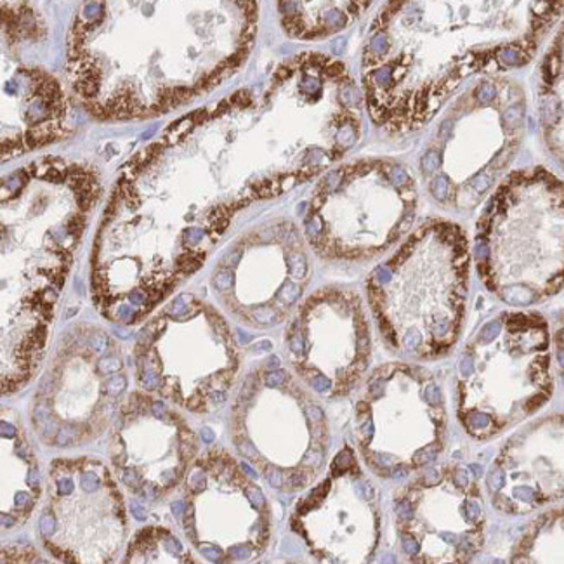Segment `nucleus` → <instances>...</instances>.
<instances>
[{
    "label": "nucleus",
    "mask_w": 564,
    "mask_h": 564,
    "mask_svg": "<svg viewBox=\"0 0 564 564\" xmlns=\"http://www.w3.org/2000/svg\"><path fill=\"white\" fill-rule=\"evenodd\" d=\"M258 29L259 0H84L66 75L96 119H156L237 75Z\"/></svg>",
    "instance_id": "f257e3e1"
},
{
    "label": "nucleus",
    "mask_w": 564,
    "mask_h": 564,
    "mask_svg": "<svg viewBox=\"0 0 564 564\" xmlns=\"http://www.w3.org/2000/svg\"><path fill=\"white\" fill-rule=\"evenodd\" d=\"M564 0H388L361 54L365 110L388 134L421 131L469 78L520 70Z\"/></svg>",
    "instance_id": "f03ea898"
},
{
    "label": "nucleus",
    "mask_w": 564,
    "mask_h": 564,
    "mask_svg": "<svg viewBox=\"0 0 564 564\" xmlns=\"http://www.w3.org/2000/svg\"><path fill=\"white\" fill-rule=\"evenodd\" d=\"M470 262L466 229L434 217L372 271L368 303L391 351L417 361L454 351L466 325Z\"/></svg>",
    "instance_id": "7ed1b4c3"
},
{
    "label": "nucleus",
    "mask_w": 564,
    "mask_h": 564,
    "mask_svg": "<svg viewBox=\"0 0 564 564\" xmlns=\"http://www.w3.org/2000/svg\"><path fill=\"white\" fill-rule=\"evenodd\" d=\"M487 291L527 310L564 289V181L545 167L509 172L487 198L475 234Z\"/></svg>",
    "instance_id": "20e7f679"
},
{
    "label": "nucleus",
    "mask_w": 564,
    "mask_h": 564,
    "mask_svg": "<svg viewBox=\"0 0 564 564\" xmlns=\"http://www.w3.org/2000/svg\"><path fill=\"white\" fill-rule=\"evenodd\" d=\"M421 156L425 192L448 213L490 197L520 153L527 95L508 75H482L452 98Z\"/></svg>",
    "instance_id": "39448f33"
},
{
    "label": "nucleus",
    "mask_w": 564,
    "mask_h": 564,
    "mask_svg": "<svg viewBox=\"0 0 564 564\" xmlns=\"http://www.w3.org/2000/svg\"><path fill=\"white\" fill-rule=\"evenodd\" d=\"M457 415L464 431L490 442L544 409L554 394L547 319L511 310L467 340L457 377Z\"/></svg>",
    "instance_id": "423d86ee"
},
{
    "label": "nucleus",
    "mask_w": 564,
    "mask_h": 564,
    "mask_svg": "<svg viewBox=\"0 0 564 564\" xmlns=\"http://www.w3.org/2000/svg\"><path fill=\"white\" fill-rule=\"evenodd\" d=\"M417 207V183L405 165L355 160L319 181L304 213V237L325 261H370L410 234Z\"/></svg>",
    "instance_id": "0eeeda50"
},
{
    "label": "nucleus",
    "mask_w": 564,
    "mask_h": 564,
    "mask_svg": "<svg viewBox=\"0 0 564 564\" xmlns=\"http://www.w3.org/2000/svg\"><path fill=\"white\" fill-rule=\"evenodd\" d=\"M475 467L434 466L398 494V536L410 563H470L487 539V511Z\"/></svg>",
    "instance_id": "6e6552de"
},
{
    "label": "nucleus",
    "mask_w": 564,
    "mask_h": 564,
    "mask_svg": "<svg viewBox=\"0 0 564 564\" xmlns=\"http://www.w3.org/2000/svg\"><path fill=\"white\" fill-rule=\"evenodd\" d=\"M365 398L382 406V427L358 433L360 448L373 434L384 433L382 446L365 455L377 476L406 478L436 463L448 440V410L433 372L419 365H382L370 377Z\"/></svg>",
    "instance_id": "1a4fd4ad"
},
{
    "label": "nucleus",
    "mask_w": 564,
    "mask_h": 564,
    "mask_svg": "<svg viewBox=\"0 0 564 564\" xmlns=\"http://www.w3.org/2000/svg\"><path fill=\"white\" fill-rule=\"evenodd\" d=\"M495 511L527 516L564 500V412L528 422L508 437L488 469Z\"/></svg>",
    "instance_id": "9d476101"
},
{
    "label": "nucleus",
    "mask_w": 564,
    "mask_h": 564,
    "mask_svg": "<svg viewBox=\"0 0 564 564\" xmlns=\"http://www.w3.org/2000/svg\"><path fill=\"white\" fill-rule=\"evenodd\" d=\"M68 113L65 93L53 75L14 66L2 80V160L65 138Z\"/></svg>",
    "instance_id": "9b49d317"
},
{
    "label": "nucleus",
    "mask_w": 564,
    "mask_h": 564,
    "mask_svg": "<svg viewBox=\"0 0 564 564\" xmlns=\"http://www.w3.org/2000/svg\"><path fill=\"white\" fill-rule=\"evenodd\" d=\"M373 0H276L280 25L295 41H325L360 20Z\"/></svg>",
    "instance_id": "f8f14e48"
},
{
    "label": "nucleus",
    "mask_w": 564,
    "mask_h": 564,
    "mask_svg": "<svg viewBox=\"0 0 564 564\" xmlns=\"http://www.w3.org/2000/svg\"><path fill=\"white\" fill-rule=\"evenodd\" d=\"M536 113L549 155L564 172V20L549 42L536 75Z\"/></svg>",
    "instance_id": "ddd939ff"
},
{
    "label": "nucleus",
    "mask_w": 564,
    "mask_h": 564,
    "mask_svg": "<svg viewBox=\"0 0 564 564\" xmlns=\"http://www.w3.org/2000/svg\"><path fill=\"white\" fill-rule=\"evenodd\" d=\"M511 563H564V506L536 516L511 552Z\"/></svg>",
    "instance_id": "4468645a"
},
{
    "label": "nucleus",
    "mask_w": 564,
    "mask_h": 564,
    "mask_svg": "<svg viewBox=\"0 0 564 564\" xmlns=\"http://www.w3.org/2000/svg\"><path fill=\"white\" fill-rule=\"evenodd\" d=\"M552 351H554V361H556L557 376L564 384V313L557 322L556 330L551 336Z\"/></svg>",
    "instance_id": "2eb2a0df"
},
{
    "label": "nucleus",
    "mask_w": 564,
    "mask_h": 564,
    "mask_svg": "<svg viewBox=\"0 0 564 564\" xmlns=\"http://www.w3.org/2000/svg\"><path fill=\"white\" fill-rule=\"evenodd\" d=\"M78 437H80V431L75 430L72 425H65V427L57 431L54 442L57 446H72L78 442Z\"/></svg>",
    "instance_id": "dca6fc26"
},
{
    "label": "nucleus",
    "mask_w": 564,
    "mask_h": 564,
    "mask_svg": "<svg viewBox=\"0 0 564 564\" xmlns=\"http://www.w3.org/2000/svg\"><path fill=\"white\" fill-rule=\"evenodd\" d=\"M243 491H246L247 500H249L256 509L268 508L267 497L262 494L261 488L256 487L254 482H249V485L243 488Z\"/></svg>",
    "instance_id": "f3484780"
},
{
    "label": "nucleus",
    "mask_w": 564,
    "mask_h": 564,
    "mask_svg": "<svg viewBox=\"0 0 564 564\" xmlns=\"http://www.w3.org/2000/svg\"><path fill=\"white\" fill-rule=\"evenodd\" d=\"M128 388V379L123 376H115L111 379H108L102 386V391L105 393L110 394V397H119L120 393H123V389Z\"/></svg>",
    "instance_id": "a211bd4d"
},
{
    "label": "nucleus",
    "mask_w": 564,
    "mask_h": 564,
    "mask_svg": "<svg viewBox=\"0 0 564 564\" xmlns=\"http://www.w3.org/2000/svg\"><path fill=\"white\" fill-rule=\"evenodd\" d=\"M120 368H122V361H120L119 358H115V356H107V358H102V360L98 361V370L102 376L119 373Z\"/></svg>",
    "instance_id": "6ab92c4d"
},
{
    "label": "nucleus",
    "mask_w": 564,
    "mask_h": 564,
    "mask_svg": "<svg viewBox=\"0 0 564 564\" xmlns=\"http://www.w3.org/2000/svg\"><path fill=\"white\" fill-rule=\"evenodd\" d=\"M122 481L126 487H129V490L135 491V494H140L141 485H143V478H141V475L138 473V470H126V473H123Z\"/></svg>",
    "instance_id": "aec40b11"
},
{
    "label": "nucleus",
    "mask_w": 564,
    "mask_h": 564,
    "mask_svg": "<svg viewBox=\"0 0 564 564\" xmlns=\"http://www.w3.org/2000/svg\"><path fill=\"white\" fill-rule=\"evenodd\" d=\"M252 552H254L252 544H238L229 547L228 554L231 560L246 561L252 556Z\"/></svg>",
    "instance_id": "412c9836"
},
{
    "label": "nucleus",
    "mask_w": 564,
    "mask_h": 564,
    "mask_svg": "<svg viewBox=\"0 0 564 564\" xmlns=\"http://www.w3.org/2000/svg\"><path fill=\"white\" fill-rule=\"evenodd\" d=\"M50 417H53V410H51V405L47 401H42V403L35 406V412H33L35 424H41V422L47 421Z\"/></svg>",
    "instance_id": "4be33fe9"
},
{
    "label": "nucleus",
    "mask_w": 564,
    "mask_h": 564,
    "mask_svg": "<svg viewBox=\"0 0 564 564\" xmlns=\"http://www.w3.org/2000/svg\"><path fill=\"white\" fill-rule=\"evenodd\" d=\"M80 485H83V488L86 491H98L99 488H101V481H99V478L95 473H83Z\"/></svg>",
    "instance_id": "5701e85b"
},
{
    "label": "nucleus",
    "mask_w": 564,
    "mask_h": 564,
    "mask_svg": "<svg viewBox=\"0 0 564 564\" xmlns=\"http://www.w3.org/2000/svg\"><path fill=\"white\" fill-rule=\"evenodd\" d=\"M110 340H108L107 334H95V336L90 337L89 339V346L90 349L95 352H105L107 351V346Z\"/></svg>",
    "instance_id": "b1692460"
},
{
    "label": "nucleus",
    "mask_w": 564,
    "mask_h": 564,
    "mask_svg": "<svg viewBox=\"0 0 564 564\" xmlns=\"http://www.w3.org/2000/svg\"><path fill=\"white\" fill-rule=\"evenodd\" d=\"M195 452H197V448H195V442L180 443V457L183 463L192 460V458L195 457Z\"/></svg>",
    "instance_id": "393cba45"
},
{
    "label": "nucleus",
    "mask_w": 564,
    "mask_h": 564,
    "mask_svg": "<svg viewBox=\"0 0 564 564\" xmlns=\"http://www.w3.org/2000/svg\"><path fill=\"white\" fill-rule=\"evenodd\" d=\"M141 382H143L147 389H155L160 386L159 376H156L155 370H152V368H147V372H143V376H141Z\"/></svg>",
    "instance_id": "a878e982"
},
{
    "label": "nucleus",
    "mask_w": 564,
    "mask_h": 564,
    "mask_svg": "<svg viewBox=\"0 0 564 564\" xmlns=\"http://www.w3.org/2000/svg\"><path fill=\"white\" fill-rule=\"evenodd\" d=\"M198 549H200L204 556H207V560L214 561V563L225 561L223 560V551L219 547H214V545H200Z\"/></svg>",
    "instance_id": "bb28decb"
},
{
    "label": "nucleus",
    "mask_w": 564,
    "mask_h": 564,
    "mask_svg": "<svg viewBox=\"0 0 564 564\" xmlns=\"http://www.w3.org/2000/svg\"><path fill=\"white\" fill-rule=\"evenodd\" d=\"M54 528H56V521H54L53 516L44 514L41 518V532L44 536H51L54 533Z\"/></svg>",
    "instance_id": "cd10ccee"
},
{
    "label": "nucleus",
    "mask_w": 564,
    "mask_h": 564,
    "mask_svg": "<svg viewBox=\"0 0 564 564\" xmlns=\"http://www.w3.org/2000/svg\"><path fill=\"white\" fill-rule=\"evenodd\" d=\"M204 397L205 391L198 389L197 393L193 394V397L189 398L188 403H186L188 410H192V412H198V410H202V406H204Z\"/></svg>",
    "instance_id": "c85d7f7f"
},
{
    "label": "nucleus",
    "mask_w": 564,
    "mask_h": 564,
    "mask_svg": "<svg viewBox=\"0 0 564 564\" xmlns=\"http://www.w3.org/2000/svg\"><path fill=\"white\" fill-rule=\"evenodd\" d=\"M162 542H164V547L167 549L171 554H181V552H183V545H181L180 540L174 539L171 533L165 535Z\"/></svg>",
    "instance_id": "c756f323"
},
{
    "label": "nucleus",
    "mask_w": 564,
    "mask_h": 564,
    "mask_svg": "<svg viewBox=\"0 0 564 564\" xmlns=\"http://www.w3.org/2000/svg\"><path fill=\"white\" fill-rule=\"evenodd\" d=\"M189 488H192L193 494H200L205 488V476L204 473H195V475L189 478Z\"/></svg>",
    "instance_id": "7c9ffc66"
},
{
    "label": "nucleus",
    "mask_w": 564,
    "mask_h": 564,
    "mask_svg": "<svg viewBox=\"0 0 564 564\" xmlns=\"http://www.w3.org/2000/svg\"><path fill=\"white\" fill-rule=\"evenodd\" d=\"M57 491H59V495H63V497L70 495L72 491H74V481H72L70 478L59 479V481H57Z\"/></svg>",
    "instance_id": "2f4dec72"
},
{
    "label": "nucleus",
    "mask_w": 564,
    "mask_h": 564,
    "mask_svg": "<svg viewBox=\"0 0 564 564\" xmlns=\"http://www.w3.org/2000/svg\"><path fill=\"white\" fill-rule=\"evenodd\" d=\"M26 482H29V487L32 488V490L39 491V487H41V475H39V469H35V467L30 469Z\"/></svg>",
    "instance_id": "473e14b6"
},
{
    "label": "nucleus",
    "mask_w": 564,
    "mask_h": 564,
    "mask_svg": "<svg viewBox=\"0 0 564 564\" xmlns=\"http://www.w3.org/2000/svg\"><path fill=\"white\" fill-rule=\"evenodd\" d=\"M152 412L156 419H164L165 415H167V410H165V405L162 401H155V403H153Z\"/></svg>",
    "instance_id": "72a5a7b5"
},
{
    "label": "nucleus",
    "mask_w": 564,
    "mask_h": 564,
    "mask_svg": "<svg viewBox=\"0 0 564 564\" xmlns=\"http://www.w3.org/2000/svg\"><path fill=\"white\" fill-rule=\"evenodd\" d=\"M131 511H132V514H134L135 520H140V521L147 520V511H144V509L141 508L140 503L132 502Z\"/></svg>",
    "instance_id": "f704fd0d"
},
{
    "label": "nucleus",
    "mask_w": 564,
    "mask_h": 564,
    "mask_svg": "<svg viewBox=\"0 0 564 564\" xmlns=\"http://www.w3.org/2000/svg\"><path fill=\"white\" fill-rule=\"evenodd\" d=\"M0 430H2V437L17 436V427H14V425L8 424V422H2V424H0Z\"/></svg>",
    "instance_id": "c9c22d12"
},
{
    "label": "nucleus",
    "mask_w": 564,
    "mask_h": 564,
    "mask_svg": "<svg viewBox=\"0 0 564 564\" xmlns=\"http://www.w3.org/2000/svg\"><path fill=\"white\" fill-rule=\"evenodd\" d=\"M210 400L214 401V403H225L226 394L225 391H221V389H213L209 393Z\"/></svg>",
    "instance_id": "e433bc0d"
},
{
    "label": "nucleus",
    "mask_w": 564,
    "mask_h": 564,
    "mask_svg": "<svg viewBox=\"0 0 564 564\" xmlns=\"http://www.w3.org/2000/svg\"><path fill=\"white\" fill-rule=\"evenodd\" d=\"M26 506H32V500H30L29 495L26 494H18L17 495V508H26Z\"/></svg>",
    "instance_id": "4c0bfd02"
},
{
    "label": "nucleus",
    "mask_w": 564,
    "mask_h": 564,
    "mask_svg": "<svg viewBox=\"0 0 564 564\" xmlns=\"http://www.w3.org/2000/svg\"><path fill=\"white\" fill-rule=\"evenodd\" d=\"M186 508H188V506L184 502L172 503V512H174V516H177V518H181V516L186 512Z\"/></svg>",
    "instance_id": "58836bf2"
},
{
    "label": "nucleus",
    "mask_w": 564,
    "mask_h": 564,
    "mask_svg": "<svg viewBox=\"0 0 564 564\" xmlns=\"http://www.w3.org/2000/svg\"><path fill=\"white\" fill-rule=\"evenodd\" d=\"M144 495H147L148 499L155 500L159 497V488L153 487V485H147L144 487Z\"/></svg>",
    "instance_id": "ea45409f"
},
{
    "label": "nucleus",
    "mask_w": 564,
    "mask_h": 564,
    "mask_svg": "<svg viewBox=\"0 0 564 564\" xmlns=\"http://www.w3.org/2000/svg\"><path fill=\"white\" fill-rule=\"evenodd\" d=\"M172 398L176 400L177 405H184L183 394H181V389L177 386L172 389Z\"/></svg>",
    "instance_id": "a19ab883"
},
{
    "label": "nucleus",
    "mask_w": 564,
    "mask_h": 564,
    "mask_svg": "<svg viewBox=\"0 0 564 564\" xmlns=\"http://www.w3.org/2000/svg\"><path fill=\"white\" fill-rule=\"evenodd\" d=\"M202 440H204L205 443H213L214 442V433L210 430H202Z\"/></svg>",
    "instance_id": "79ce46f5"
},
{
    "label": "nucleus",
    "mask_w": 564,
    "mask_h": 564,
    "mask_svg": "<svg viewBox=\"0 0 564 564\" xmlns=\"http://www.w3.org/2000/svg\"><path fill=\"white\" fill-rule=\"evenodd\" d=\"M13 524H14L13 516L2 514V527L9 528V527H13Z\"/></svg>",
    "instance_id": "37998d69"
},
{
    "label": "nucleus",
    "mask_w": 564,
    "mask_h": 564,
    "mask_svg": "<svg viewBox=\"0 0 564 564\" xmlns=\"http://www.w3.org/2000/svg\"><path fill=\"white\" fill-rule=\"evenodd\" d=\"M115 334H117L120 339H129V337H131V332L123 330V328H115Z\"/></svg>",
    "instance_id": "c03bdc74"
},
{
    "label": "nucleus",
    "mask_w": 564,
    "mask_h": 564,
    "mask_svg": "<svg viewBox=\"0 0 564 564\" xmlns=\"http://www.w3.org/2000/svg\"><path fill=\"white\" fill-rule=\"evenodd\" d=\"M241 470H243V473H246L247 476H249V478H256V473H254V469H252V467L250 466H247V464H243V466L240 467Z\"/></svg>",
    "instance_id": "a18cd8bd"
},
{
    "label": "nucleus",
    "mask_w": 564,
    "mask_h": 564,
    "mask_svg": "<svg viewBox=\"0 0 564 564\" xmlns=\"http://www.w3.org/2000/svg\"><path fill=\"white\" fill-rule=\"evenodd\" d=\"M268 368H280V360L279 358H270V360H268V365H267Z\"/></svg>",
    "instance_id": "49530a36"
}]
</instances>
